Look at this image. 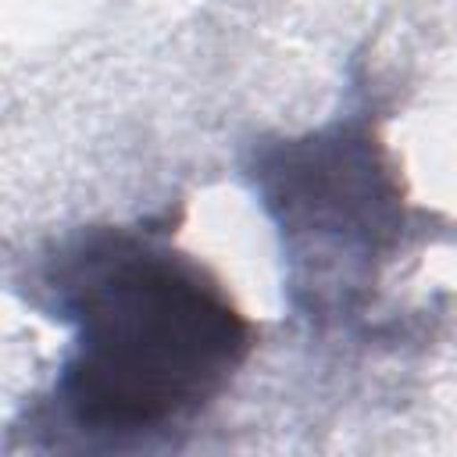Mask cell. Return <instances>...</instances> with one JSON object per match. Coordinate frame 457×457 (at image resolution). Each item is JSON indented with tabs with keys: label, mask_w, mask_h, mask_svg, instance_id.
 I'll return each instance as SVG.
<instances>
[{
	"label": "cell",
	"mask_w": 457,
	"mask_h": 457,
	"mask_svg": "<svg viewBox=\"0 0 457 457\" xmlns=\"http://www.w3.org/2000/svg\"><path fill=\"white\" fill-rule=\"evenodd\" d=\"M75 328L57 396L93 432H150L214 400L250 325L189 257L125 232L86 236L50 275Z\"/></svg>",
	"instance_id": "cell-1"
}]
</instances>
